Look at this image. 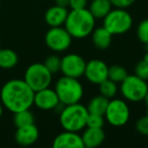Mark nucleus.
Instances as JSON below:
<instances>
[{"label": "nucleus", "mask_w": 148, "mask_h": 148, "mask_svg": "<svg viewBox=\"0 0 148 148\" xmlns=\"http://www.w3.org/2000/svg\"><path fill=\"white\" fill-rule=\"evenodd\" d=\"M35 91L23 79H11L0 88V101L11 113L31 109L34 106Z\"/></svg>", "instance_id": "nucleus-1"}, {"label": "nucleus", "mask_w": 148, "mask_h": 148, "mask_svg": "<svg viewBox=\"0 0 148 148\" xmlns=\"http://www.w3.org/2000/svg\"><path fill=\"white\" fill-rule=\"evenodd\" d=\"M95 18L87 8L71 9L68 12L64 27L73 39H84L95 29Z\"/></svg>", "instance_id": "nucleus-2"}, {"label": "nucleus", "mask_w": 148, "mask_h": 148, "mask_svg": "<svg viewBox=\"0 0 148 148\" xmlns=\"http://www.w3.org/2000/svg\"><path fill=\"white\" fill-rule=\"evenodd\" d=\"M88 111L80 103L64 106L59 113V122L65 131L79 132L86 127Z\"/></svg>", "instance_id": "nucleus-3"}, {"label": "nucleus", "mask_w": 148, "mask_h": 148, "mask_svg": "<svg viewBox=\"0 0 148 148\" xmlns=\"http://www.w3.org/2000/svg\"><path fill=\"white\" fill-rule=\"evenodd\" d=\"M55 91L64 106L79 103L84 95V89L78 78L62 76L55 84Z\"/></svg>", "instance_id": "nucleus-4"}, {"label": "nucleus", "mask_w": 148, "mask_h": 148, "mask_svg": "<svg viewBox=\"0 0 148 148\" xmlns=\"http://www.w3.org/2000/svg\"><path fill=\"white\" fill-rule=\"evenodd\" d=\"M103 19V27H105L113 36L123 35L130 31L133 25L131 14L123 8H112Z\"/></svg>", "instance_id": "nucleus-5"}, {"label": "nucleus", "mask_w": 148, "mask_h": 148, "mask_svg": "<svg viewBox=\"0 0 148 148\" xmlns=\"http://www.w3.org/2000/svg\"><path fill=\"white\" fill-rule=\"evenodd\" d=\"M120 91L126 101L139 103L143 101L148 91L147 81L137 75H129L120 83Z\"/></svg>", "instance_id": "nucleus-6"}, {"label": "nucleus", "mask_w": 148, "mask_h": 148, "mask_svg": "<svg viewBox=\"0 0 148 148\" xmlns=\"http://www.w3.org/2000/svg\"><path fill=\"white\" fill-rule=\"evenodd\" d=\"M53 74L48 70L44 63H34L27 68L23 80L34 91L49 87L52 83Z\"/></svg>", "instance_id": "nucleus-7"}, {"label": "nucleus", "mask_w": 148, "mask_h": 148, "mask_svg": "<svg viewBox=\"0 0 148 148\" xmlns=\"http://www.w3.org/2000/svg\"><path fill=\"white\" fill-rule=\"evenodd\" d=\"M105 119L113 127H122L128 123L130 119V109L128 103L124 99H110Z\"/></svg>", "instance_id": "nucleus-8"}, {"label": "nucleus", "mask_w": 148, "mask_h": 148, "mask_svg": "<svg viewBox=\"0 0 148 148\" xmlns=\"http://www.w3.org/2000/svg\"><path fill=\"white\" fill-rule=\"evenodd\" d=\"M72 39L73 38L65 27H50L49 31L46 33L45 43L50 50L56 53H61L69 49Z\"/></svg>", "instance_id": "nucleus-9"}, {"label": "nucleus", "mask_w": 148, "mask_h": 148, "mask_svg": "<svg viewBox=\"0 0 148 148\" xmlns=\"http://www.w3.org/2000/svg\"><path fill=\"white\" fill-rule=\"evenodd\" d=\"M85 60L78 54H67L61 58V68L60 71L64 76L80 78L84 75Z\"/></svg>", "instance_id": "nucleus-10"}, {"label": "nucleus", "mask_w": 148, "mask_h": 148, "mask_svg": "<svg viewBox=\"0 0 148 148\" xmlns=\"http://www.w3.org/2000/svg\"><path fill=\"white\" fill-rule=\"evenodd\" d=\"M108 72H109V66L106 64V62L99 59H92L86 62L84 76L90 83L99 85L108 78Z\"/></svg>", "instance_id": "nucleus-11"}, {"label": "nucleus", "mask_w": 148, "mask_h": 148, "mask_svg": "<svg viewBox=\"0 0 148 148\" xmlns=\"http://www.w3.org/2000/svg\"><path fill=\"white\" fill-rule=\"evenodd\" d=\"M60 103L59 97L56 93L55 89L46 87L41 90L35 91L34 97V105L42 111H51Z\"/></svg>", "instance_id": "nucleus-12"}, {"label": "nucleus", "mask_w": 148, "mask_h": 148, "mask_svg": "<svg viewBox=\"0 0 148 148\" xmlns=\"http://www.w3.org/2000/svg\"><path fill=\"white\" fill-rule=\"evenodd\" d=\"M54 148H83L82 138L78 132L65 131L56 136L53 144Z\"/></svg>", "instance_id": "nucleus-13"}, {"label": "nucleus", "mask_w": 148, "mask_h": 148, "mask_svg": "<svg viewBox=\"0 0 148 148\" xmlns=\"http://www.w3.org/2000/svg\"><path fill=\"white\" fill-rule=\"evenodd\" d=\"M39 129L35 124L23 126L16 128V132L14 134V139L17 144L21 146L33 145L39 139Z\"/></svg>", "instance_id": "nucleus-14"}, {"label": "nucleus", "mask_w": 148, "mask_h": 148, "mask_svg": "<svg viewBox=\"0 0 148 148\" xmlns=\"http://www.w3.org/2000/svg\"><path fill=\"white\" fill-rule=\"evenodd\" d=\"M82 142L84 147L95 148L101 146L106 139V134L103 128L85 127L81 134Z\"/></svg>", "instance_id": "nucleus-15"}, {"label": "nucleus", "mask_w": 148, "mask_h": 148, "mask_svg": "<svg viewBox=\"0 0 148 148\" xmlns=\"http://www.w3.org/2000/svg\"><path fill=\"white\" fill-rule=\"evenodd\" d=\"M67 7H62L59 5H54L50 7L45 13V21L51 27H62L64 25L68 15Z\"/></svg>", "instance_id": "nucleus-16"}, {"label": "nucleus", "mask_w": 148, "mask_h": 148, "mask_svg": "<svg viewBox=\"0 0 148 148\" xmlns=\"http://www.w3.org/2000/svg\"><path fill=\"white\" fill-rule=\"evenodd\" d=\"M113 35L106 29L105 27H101L95 29L91 33V40L95 48L99 50H106L111 46Z\"/></svg>", "instance_id": "nucleus-17"}, {"label": "nucleus", "mask_w": 148, "mask_h": 148, "mask_svg": "<svg viewBox=\"0 0 148 148\" xmlns=\"http://www.w3.org/2000/svg\"><path fill=\"white\" fill-rule=\"evenodd\" d=\"M113 8L110 0H92L89 3L88 10L95 19H103Z\"/></svg>", "instance_id": "nucleus-18"}, {"label": "nucleus", "mask_w": 148, "mask_h": 148, "mask_svg": "<svg viewBox=\"0 0 148 148\" xmlns=\"http://www.w3.org/2000/svg\"><path fill=\"white\" fill-rule=\"evenodd\" d=\"M110 99L101 95H99L97 97H92L89 101L86 109L89 114H95V115L105 116V113L107 111L108 105H109Z\"/></svg>", "instance_id": "nucleus-19"}, {"label": "nucleus", "mask_w": 148, "mask_h": 148, "mask_svg": "<svg viewBox=\"0 0 148 148\" xmlns=\"http://www.w3.org/2000/svg\"><path fill=\"white\" fill-rule=\"evenodd\" d=\"M18 63V56L11 49H0V68L12 69Z\"/></svg>", "instance_id": "nucleus-20"}, {"label": "nucleus", "mask_w": 148, "mask_h": 148, "mask_svg": "<svg viewBox=\"0 0 148 148\" xmlns=\"http://www.w3.org/2000/svg\"><path fill=\"white\" fill-rule=\"evenodd\" d=\"M13 124L16 128L35 124V116L29 111V109L16 112L13 116Z\"/></svg>", "instance_id": "nucleus-21"}, {"label": "nucleus", "mask_w": 148, "mask_h": 148, "mask_svg": "<svg viewBox=\"0 0 148 148\" xmlns=\"http://www.w3.org/2000/svg\"><path fill=\"white\" fill-rule=\"evenodd\" d=\"M99 95H103V97H106L109 99H114L117 95L118 90H119L117 83L114 82L113 80H111L109 78L105 79L103 82L99 83Z\"/></svg>", "instance_id": "nucleus-22"}, {"label": "nucleus", "mask_w": 148, "mask_h": 148, "mask_svg": "<svg viewBox=\"0 0 148 148\" xmlns=\"http://www.w3.org/2000/svg\"><path fill=\"white\" fill-rule=\"evenodd\" d=\"M128 76V72L123 66L121 65H112L109 67L108 78L113 80L114 82L121 83L126 77Z\"/></svg>", "instance_id": "nucleus-23"}, {"label": "nucleus", "mask_w": 148, "mask_h": 148, "mask_svg": "<svg viewBox=\"0 0 148 148\" xmlns=\"http://www.w3.org/2000/svg\"><path fill=\"white\" fill-rule=\"evenodd\" d=\"M44 64H45V66L48 68V70L52 74H55L60 71V68H61V58L58 55H50L46 58Z\"/></svg>", "instance_id": "nucleus-24"}, {"label": "nucleus", "mask_w": 148, "mask_h": 148, "mask_svg": "<svg viewBox=\"0 0 148 148\" xmlns=\"http://www.w3.org/2000/svg\"><path fill=\"white\" fill-rule=\"evenodd\" d=\"M135 75L146 81L148 80V54H146L143 59L137 63L135 67Z\"/></svg>", "instance_id": "nucleus-25"}, {"label": "nucleus", "mask_w": 148, "mask_h": 148, "mask_svg": "<svg viewBox=\"0 0 148 148\" xmlns=\"http://www.w3.org/2000/svg\"><path fill=\"white\" fill-rule=\"evenodd\" d=\"M136 35L141 43L148 45V18L140 21L136 29Z\"/></svg>", "instance_id": "nucleus-26"}, {"label": "nucleus", "mask_w": 148, "mask_h": 148, "mask_svg": "<svg viewBox=\"0 0 148 148\" xmlns=\"http://www.w3.org/2000/svg\"><path fill=\"white\" fill-rule=\"evenodd\" d=\"M105 116L95 115V114H89L87 116L86 120V127L91 128H103L105 125Z\"/></svg>", "instance_id": "nucleus-27"}, {"label": "nucleus", "mask_w": 148, "mask_h": 148, "mask_svg": "<svg viewBox=\"0 0 148 148\" xmlns=\"http://www.w3.org/2000/svg\"><path fill=\"white\" fill-rule=\"evenodd\" d=\"M136 130L142 135L148 136V116H144V117L140 118L137 122H136Z\"/></svg>", "instance_id": "nucleus-28"}, {"label": "nucleus", "mask_w": 148, "mask_h": 148, "mask_svg": "<svg viewBox=\"0 0 148 148\" xmlns=\"http://www.w3.org/2000/svg\"><path fill=\"white\" fill-rule=\"evenodd\" d=\"M114 7L116 8H123L126 9L129 6H131L136 0H110Z\"/></svg>", "instance_id": "nucleus-29"}, {"label": "nucleus", "mask_w": 148, "mask_h": 148, "mask_svg": "<svg viewBox=\"0 0 148 148\" xmlns=\"http://www.w3.org/2000/svg\"><path fill=\"white\" fill-rule=\"evenodd\" d=\"M87 0H69L70 9H81L86 8Z\"/></svg>", "instance_id": "nucleus-30"}, {"label": "nucleus", "mask_w": 148, "mask_h": 148, "mask_svg": "<svg viewBox=\"0 0 148 148\" xmlns=\"http://www.w3.org/2000/svg\"><path fill=\"white\" fill-rule=\"evenodd\" d=\"M56 5L62 7H69V0H55Z\"/></svg>", "instance_id": "nucleus-31"}, {"label": "nucleus", "mask_w": 148, "mask_h": 148, "mask_svg": "<svg viewBox=\"0 0 148 148\" xmlns=\"http://www.w3.org/2000/svg\"><path fill=\"white\" fill-rule=\"evenodd\" d=\"M143 101H145V105H146V107H147V109H148V91H147V93H146V95H145V97H144Z\"/></svg>", "instance_id": "nucleus-32"}, {"label": "nucleus", "mask_w": 148, "mask_h": 148, "mask_svg": "<svg viewBox=\"0 0 148 148\" xmlns=\"http://www.w3.org/2000/svg\"><path fill=\"white\" fill-rule=\"evenodd\" d=\"M2 113H3V106H2V103H1V101H0V118L2 116Z\"/></svg>", "instance_id": "nucleus-33"}, {"label": "nucleus", "mask_w": 148, "mask_h": 148, "mask_svg": "<svg viewBox=\"0 0 148 148\" xmlns=\"http://www.w3.org/2000/svg\"><path fill=\"white\" fill-rule=\"evenodd\" d=\"M146 115H147V116H148V109H147V114H146Z\"/></svg>", "instance_id": "nucleus-34"}]
</instances>
